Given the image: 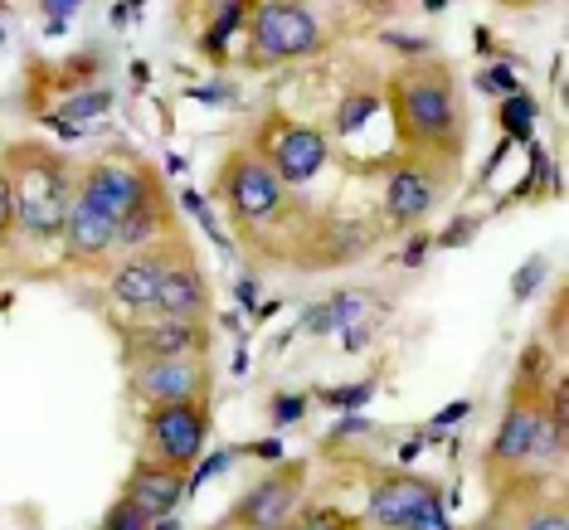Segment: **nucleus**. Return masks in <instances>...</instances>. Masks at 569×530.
Segmentation results:
<instances>
[{
	"mask_svg": "<svg viewBox=\"0 0 569 530\" xmlns=\"http://www.w3.org/2000/svg\"><path fill=\"white\" fill-rule=\"evenodd\" d=\"M10 180V200H16V224L34 239H54L69 224V171L54 151L44 147H16L10 161L0 166Z\"/></svg>",
	"mask_w": 569,
	"mask_h": 530,
	"instance_id": "nucleus-2",
	"label": "nucleus"
},
{
	"mask_svg": "<svg viewBox=\"0 0 569 530\" xmlns=\"http://www.w3.org/2000/svg\"><path fill=\"white\" fill-rule=\"evenodd\" d=\"M468 409H472V404H468V399H458V404H448V409H443V413H438V419H433V423H438V429H443V423H458V419H468Z\"/></svg>",
	"mask_w": 569,
	"mask_h": 530,
	"instance_id": "nucleus-31",
	"label": "nucleus"
},
{
	"mask_svg": "<svg viewBox=\"0 0 569 530\" xmlns=\"http://www.w3.org/2000/svg\"><path fill=\"white\" fill-rule=\"evenodd\" d=\"M501 122H507L511 137H526L530 122H536V98H530V93H511L507 102H501Z\"/></svg>",
	"mask_w": 569,
	"mask_h": 530,
	"instance_id": "nucleus-19",
	"label": "nucleus"
},
{
	"mask_svg": "<svg viewBox=\"0 0 569 530\" xmlns=\"http://www.w3.org/2000/svg\"><path fill=\"white\" fill-rule=\"evenodd\" d=\"M253 24V54L258 63H282V59H302L321 44L317 16L307 6H292V0H268V6L249 10Z\"/></svg>",
	"mask_w": 569,
	"mask_h": 530,
	"instance_id": "nucleus-4",
	"label": "nucleus"
},
{
	"mask_svg": "<svg viewBox=\"0 0 569 530\" xmlns=\"http://www.w3.org/2000/svg\"><path fill=\"white\" fill-rule=\"evenodd\" d=\"M73 200H83L88 210H98L108 219V224L118 229V243H147L166 219V200H161L157 176L137 171V166H118V161L88 166Z\"/></svg>",
	"mask_w": 569,
	"mask_h": 530,
	"instance_id": "nucleus-1",
	"label": "nucleus"
},
{
	"mask_svg": "<svg viewBox=\"0 0 569 530\" xmlns=\"http://www.w3.org/2000/svg\"><path fill=\"white\" fill-rule=\"evenodd\" d=\"M423 507H438L433 482H423V477H390V482H380V491L370 497V521L405 530Z\"/></svg>",
	"mask_w": 569,
	"mask_h": 530,
	"instance_id": "nucleus-10",
	"label": "nucleus"
},
{
	"mask_svg": "<svg viewBox=\"0 0 569 530\" xmlns=\"http://www.w3.org/2000/svg\"><path fill=\"white\" fill-rule=\"evenodd\" d=\"M399 118L419 141L448 147L452 141V83L443 69H419L399 83Z\"/></svg>",
	"mask_w": 569,
	"mask_h": 530,
	"instance_id": "nucleus-6",
	"label": "nucleus"
},
{
	"mask_svg": "<svg viewBox=\"0 0 569 530\" xmlns=\"http://www.w3.org/2000/svg\"><path fill=\"white\" fill-rule=\"evenodd\" d=\"M370 112H380V98H375V93H351L341 108H336V127H341V132H356Z\"/></svg>",
	"mask_w": 569,
	"mask_h": 530,
	"instance_id": "nucleus-20",
	"label": "nucleus"
},
{
	"mask_svg": "<svg viewBox=\"0 0 569 530\" xmlns=\"http://www.w3.org/2000/svg\"><path fill=\"white\" fill-rule=\"evenodd\" d=\"M540 278H546V258H526V263H521V273H516V282H511V292H516V302H526V297L530 292H536V282Z\"/></svg>",
	"mask_w": 569,
	"mask_h": 530,
	"instance_id": "nucleus-24",
	"label": "nucleus"
},
{
	"mask_svg": "<svg viewBox=\"0 0 569 530\" xmlns=\"http://www.w3.org/2000/svg\"><path fill=\"white\" fill-rule=\"evenodd\" d=\"M186 497V472L161 468V462H141L127 482V501L147 516V521H161V516L176 511V501Z\"/></svg>",
	"mask_w": 569,
	"mask_h": 530,
	"instance_id": "nucleus-11",
	"label": "nucleus"
},
{
	"mask_svg": "<svg viewBox=\"0 0 569 530\" xmlns=\"http://www.w3.org/2000/svg\"><path fill=\"white\" fill-rule=\"evenodd\" d=\"M102 530H151V521H147V516H141L137 507H132V501H118V507H112L108 511V521H102Z\"/></svg>",
	"mask_w": 569,
	"mask_h": 530,
	"instance_id": "nucleus-22",
	"label": "nucleus"
},
{
	"mask_svg": "<svg viewBox=\"0 0 569 530\" xmlns=\"http://www.w3.org/2000/svg\"><path fill=\"white\" fill-rule=\"evenodd\" d=\"M63 234H69V249L79 258H102L108 249H118V229H112L98 210H88L83 200L69 204V224H63Z\"/></svg>",
	"mask_w": 569,
	"mask_h": 530,
	"instance_id": "nucleus-16",
	"label": "nucleus"
},
{
	"mask_svg": "<svg viewBox=\"0 0 569 530\" xmlns=\"http://www.w3.org/2000/svg\"><path fill=\"white\" fill-rule=\"evenodd\" d=\"M268 166H273V176L282 186H302V180H312L321 166H327V141H321V132H312V127H288Z\"/></svg>",
	"mask_w": 569,
	"mask_h": 530,
	"instance_id": "nucleus-12",
	"label": "nucleus"
},
{
	"mask_svg": "<svg viewBox=\"0 0 569 530\" xmlns=\"http://www.w3.org/2000/svg\"><path fill=\"white\" fill-rule=\"evenodd\" d=\"M288 530H346V521L336 511H321V516H312V521H302V526H288Z\"/></svg>",
	"mask_w": 569,
	"mask_h": 530,
	"instance_id": "nucleus-29",
	"label": "nucleus"
},
{
	"mask_svg": "<svg viewBox=\"0 0 569 530\" xmlns=\"http://www.w3.org/2000/svg\"><path fill=\"white\" fill-rule=\"evenodd\" d=\"M243 16H249V10H243V6H224V10H219V16H214L210 34H204V49H210L214 59H219V49H224V40H229V34H234L239 24H243Z\"/></svg>",
	"mask_w": 569,
	"mask_h": 530,
	"instance_id": "nucleus-21",
	"label": "nucleus"
},
{
	"mask_svg": "<svg viewBox=\"0 0 569 530\" xmlns=\"http://www.w3.org/2000/svg\"><path fill=\"white\" fill-rule=\"evenodd\" d=\"M157 312L171 317V321H200L210 312V288H204V278L190 263L166 268L161 292H157Z\"/></svg>",
	"mask_w": 569,
	"mask_h": 530,
	"instance_id": "nucleus-13",
	"label": "nucleus"
},
{
	"mask_svg": "<svg viewBox=\"0 0 569 530\" xmlns=\"http://www.w3.org/2000/svg\"><path fill=\"white\" fill-rule=\"evenodd\" d=\"M405 530H452V521L443 516V501H438V507H423Z\"/></svg>",
	"mask_w": 569,
	"mask_h": 530,
	"instance_id": "nucleus-27",
	"label": "nucleus"
},
{
	"mask_svg": "<svg viewBox=\"0 0 569 530\" xmlns=\"http://www.w3.org/2000/svg\"><path fill=\"white\" fill-rule=\"evenodd\" d=\"M10 229H16V200H10V180L0 171V249H6Z\"/></svg>",
	"mask_w": 569,
	"mask_h": 530,
	"instance_id": "nucleus-25",
	"label": "nucleus"
},
{
	"mask_svg": "<svg viewBox=\"0 0 569 530\" xmlns=\"http://www.w3.org/2000/svg\"><path fill=\"white\" fill-rule=\"evenodd\" d=\"M385 210H390V219H399V224H413V219H423L433 210V186L423 171H395L390 176V190H385Z\"/></svg>",
	"mask_w": 569,
	"mask_h": 530,
	"instance_id": "nucleus-17",
	"label": "nucleus"
},
{
	"mask_svg": "<svg viewBox=\"0 0 569 530\" xmlns=\"http://www.w3.org/2000/svg\"><path fill=\"white\" fill-rule=\"evenodd\" d=\"M521 530H569V511H565V501L560 497H550V501H536L526 516H521Z\"/></svg>",
	"mask_w": 569,
	"mask_h": 530,
	"instance_id": "nucleus-18",
	"label": "nucleus"
},
{
	"mask_svg": "<svg viewBox=\"0 0 569 530\" xmlns=\"http://www.w3.org/2000/svg\"><path fill=\"white\" fill-rule=\"evenodd\" d=\"M482 88H487V93H491V88H507V98H511V93H521L507 69H487V73H482Z\"/></svg>",
	"mask_w": 569,
	"mask_h": 530,
	"instance_id": "nucleus-30",
	"label": "nucleus"
},
{
	"mask_svg": "<svg viewBox=\"0 0 569 530\" xmlns=\"http://www.w3.org/2000/svg\"><path fill=\"white\" fill-rule=\"evenodd\" d=\"M327 399H331L336 409H356V404H366V399H370V384H351V390H331Z\"/></svg>",
	"mask_w": 569,
	"mask_h": 530,
	"instance_id": "nucleus-28",
	"label": "nucleus"
},
{
	"mask_svg": "<svg viewBox=\"0 0 569 530\" xmlns=\"http://www.w3.org/2000/svg\"><path fill=\"white\" fill-rule=\"evenodd\" d=\"M229 204L243 224H263V219L282 214V180L273 176V166L253 151H239L229 161Z\"/></svg>",
	"mask_w": 569,
	"mask_h": 530,
	"instance_id": "nucleus-7",
	"label": "nucleus"
},
{
	"mask_svg": "<svg viewBox=\"0 0 569 530\" xmlns=\"http://www.w3.org/2000/svg\"><path fill=\"white\" fill-rule=\"evenodd\" d=\"M204 429H210L204 399H186V404H161V409H151V413H147L151 462L186 472L190 462H196L200 452H204Z\"/></svg>",
	"mask_w": 569,
	"mask_h": 530,
	"instance_id": "nucleus-5",
	"label": "nucleus"
},
{
	"mask_svg": "<svg viewBox=\"0 0 569 530\" xmlns=\"http://www.w3.org/2000/svg\"><path fill=\"white\" fill-rule=\"evenodd\" d=\"M472 530H507V526H501V516H487V521H477Z\"/></svg>",
	"mask_w": 569,
	"mask_h": 530,
	"instance_id": "nucleus-33",
	"label": "nucleus"
},
{
	"mask_svg": "<svg viewBox=\"0 0 569 530\" xmlns=\"http://www.w3.org/2000/svg\"><path fill=\"white\" fill-rule=\"evenodd\" d=\"M204 360L200 356H186V360H147L137 370V394L147 399L151 409L161 404H186V399H204Z\"/></svg>",
	"mask_w": 569,
	"mask_h": 530,
	"instance_id": "nucleus-9",
	"label": "nucleus"
},
{
	"mask_svg": "<svg viewBox=\"0 0 569 530\" xmlns=\"http://www.w3.org/2000/svg\"><path fill=\"white\" fill-rule=\"evenodd\" d=\"M166 258L161 253H141L132 263H122L118 273H112V297H118L122 307H132V312H147V307H157V292H161V278H166Z\"/></svg>",
	"mask_w": 569,
	"mask_h": 530,
	"instance_id": "nucleus-14",
	"label": "nucleus"
},
{
	"mask_svg": "<svg viewBox=\"0 0 569 530\" xmlns=\"http://www.w3.org/2000/svg\"><path fill=\"white\" fill-rule=\"evenodd\" d=\"M137 346L147 351V360H186L204 351V327L200 321H157L137 336Z\"/></svg>",
	"mask_w": 569,
	"mask_h": 530,
	"instance_id": "nucleus-15",
	"label": "nucleus"
},
{
	"mask_svg": "<svg viewBox=\"0 0 569 530\" xmlns=\"http://www.w3.org/2000/svg\"><path fill=\"white\" fill-rule=\"evenodd\" d=\"M297 497H302V468L292 462V468H282L278 477H268V482H258L253 491H243L229 521L239 530H288Z\"/></svg>",
	"mask_w": 569,
	"mask_h": 530,
	"instance_id": "nucleus-8",
	"label": "nucleus"
},
{
	"mask_svg": "<svg viewBox=\"0 0 569 530\" xmlns=\"http://www.w3.org/2000/svg\"><path fill=\"white\" fill-rule=\"evenodd\" d=\"M560 438H555V423H550V409L536 390H516L511 404H507V419H501V433L491 443V468L501 472H516L526 462H540V458H560Z\"/></svg>",
	"mask_w": 569,
	"mask_h": 530,
	"instance_id": "nucleus-3",
	"label": "nucleus"
},
{
	"mask_svg": "<svg viewBox=\"0 0 569 530\" xmlns=\"http://www.w3.org/2000/svg\"><path fill=\"white\" fill-rule=\"evenodd\" d=\"M253 452H258V458H278V452H282V448H278V443H273V438H268V443H258V448H253Z\"/></svg>",
	"mask_w": 569,
	"mask_h": 530,
	"instance_id": "nucleus-32",
	"label": "nucleus"
},
{
	"mask_svg": "<svg viewBox=\"0 0 569 530\" xmlns=\"http://www.w3.org/2000/svg\"><path fill=\"white\" fill-rule=\"evenodd\" d=\"M108 108H112V93H108V88H93V93L69 98V118H98V112H108Z\"/></svg>",
	"mask_w": 569,
	"mask_h": 530,
	"instance_id": "nucleus-23",
	"label": "nucleus"
},
{
	"mask_svg": "<svg viewBox=\"0 0 569 530\" xmlns=\"http://www.w3.org/2000/svg\"><path fill=\"white\" fill-rule=\"evenodd\" d=\"M302 413H307V399H302V394H278V399H273V419H278V423H297Z\"/></svg>",
	"mask_w": 569,
	"mask_h": 530,
	"instance_id": "nucleus-26",
	"label": "nucleus"
}]
</instances>
